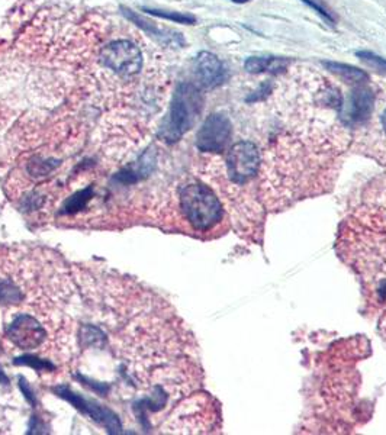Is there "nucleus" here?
I'll use <instances>...</instances> for the list:
<instances>
[{
  "label": "nucleus",
  "instance_id": "1",
  "mask_svg": "<svg viewBox=\"0 0 386 435\" xmlns=\"http://www.w3.org/2000/svg\"><path fill=\"white\" fill-rule=\"evenodd\" d=\"M179 208L191 230L208 234L222 223L223 208L216 195L208 186L191 183L179 191Z\"/></svg>",
  "mask_w": 386,
  "mask_h": 435
},
{
  "label": "nucleus",
  "instance_id": "2",
  "mask_svg": "<svg viewBox=\"0 0 386 435\" xmlns=\"http://www.w3.org/2000/svg\"><path fill=\"white\" fill-rule=\"evenodd\" d=\"M202 95L191 83H180L177 86L169 115L161 128V138L167 142H176L192 130L202 111Z\"/></svg>",
  "mask_w": 386,
  "mask_h": 435
},
{
  "label": "nucleus",
  "instance_id": "3",
  "mask_svg": "<svg viewBox=\"0 0 386 435\" xmlns=\"http://www.w3.org/2000/svg\"><path fill=\"white\" fill-rule=\"evenodd\" d=\"M260 151L250 141L234 144L227 154V176L237 186L247 184L259 174Z\"/></svg>",
  "mask_w": 386,
  "mask_h": 435
},
{
  "label": "nucleus",
  "instance_id": "4",
  "mask_svg": "<svg viewBox=\"0 0 386 435\" xmlns=\"http://www.w3.org/2000/svg\"><path fill=\"white\" fill-rule=\"evenodd\" d=\"M102 63L120 76H134L142 67L139 48L127 39L111 43L102 51Z\"/></svg>",
  "mask_w": 386,
  "mask_h": 435
},
{
  "label": "nucleus",
  "instance_id": "5",
  "mask_svg": "<svg viewBox=\"0 0 386 435\" xmlns=\"http://www.w3.org/2000/svg\"><path fill=\"white\" fill-rule=\"evenodd\" d=\"M233 135V125L228 116L222 113L209 115L196 137V147L203 153H221L226 150Z\"/></svg>",
  "mask_w": 386,
  "mask_h": 435
},
{
  "label": "nucleus",
  "instance_id": "6",
  "mask_svg": "<svg viewBox=\"0 0 386 435\" xmlns=\"http://www.w3.org/2000/svg\"><path fill=\"white\" fill-rule=\"evenodd\" d=\"M55 393L70 402L77 410H80L83 415L92 418L95 422L104 425L105 429L111 434H119L122 429L120 421L116 417V413L112 412L108 408H104L100 405H96L90 401H86L85 398H81L80 395H76L74 392H71L67 386H58L55 389Z\"/></svg>",
  "mask_w": 386,
  "mask_h": 435
},
{
  "label": "nucleus",
  "instance_id": "7",
  "mask_svg": "<svg viewBox=\"0 0 386 435\" xmlns=\"http://www.w3.org/2000/svg\"><path fill=\"white\" fill-rule=\"evenodd\" d=\"M8 336L16 347L22 350H34L46 341L47 331L34 315L19 314L11 322Z\"/></svg>",
  "mask_w": 386,
  "mask_h": 435
},
{
  "label": "nucleus",
  "instance_id": "8",
  "mask_svg": "<svg viewBox=\"0 0 386 435\" xmlns=\"http://www.w3.org/2000/svg\"><path fill=\"white\" fill-rule=\"evenodd\" d=\"M196 76L200 85L207 89H214L222 85L227 78V70L221 60L208 51H203L196 57Z\"/></svg>",
  "mask_w": 386,
  "mask_h": 435
},
{
  "label": "nucleus",
  "instance_id": "9",
  "mask_svg": "<svg viewBox=\"0 0 386 435\" xmlns=\"http://www.w3.org/2000/svg\"><path fill=\"white\" fill-rule=\"evenodd\" d=\"M375 108V93L366 86L356 88L350 95L349 102V119L353 123L368 120Z\"/></svg>",
  "mask_w": 386,
  "mask_h": 435
},
{
  "label": "nucleus",
  "instance_id": "10",
  "mask_svg": "<svg viewBox=\"0 0 386 435\" xmlns=\"http://www.w3.org/2000/svg\"><path fill=\"white\" fill-rule=\"evenodd\" d=\"M120 9H122V12H124V15L131 20L132 24H135L137 27H139L142 31H146L151 36H156L157 39L163 41V43H173V44H177V46L185 44V39H183V36L180 34L169 32V31H161L153 22H149V20H146L144 18H141L139 15L132 12L131 9H127V8H120Z\"/></svg>",
  "mask_w": 386,
  "mask_h": 435
},
{
  "label": "nucleus",
  "instance_id": "11",
  "mask_svg": "<svg viewBox=\"0 0 386 435\" xmlns=\"http://www.w3.org/2000/svg\"><path fill=\"white\" fill-rule=\"evenodd\" d=\"M289 64V60L287 58H276V57H250L244 63V69L251 74H259L264 71L279 73L284 70Z\"/></svg>",
  "mask_w": 386,
  "mask_h": 435
},
{
  "label": "nucleus",
  "instance_id": "12",
  "mask_svg": "<svg viewBox=\"0 0 386 435\" xmlns=\"http://www.w3.org/2000/svg\"><path fill=\"white\" fill-rule=\"evenodd\" d=\"M322 66L347 83H361L369 80L368 73L349 64L336 63V61H322Z\"/></svg>",
  "mask_w": 386,
  "mask_h": 435
},
{
  "label": "nucleus",
  "instance_id": "13",
  "mask_svg": "<svg viewBox=\"0 0 386 435\" xmlns=\"http://www.w3.org/2000/svg\"><path fill=\"white\" fill-rule=\"evenodd\" d=\"M92 196H93V189L90 188V186L86 189L78 191L77 193H74L71 198H69L66 200L63 209H61V214L63 215H74L80 211H83L89 205V202L92 200Z\"/></svg>",
  "mask_w": 386,
  "mask_h": 435
},
{
  "label": "nucleus",
  "instance_id": "14",
  "mask_svg": "<svg viewBox=\"0 0 386 435\" xmlns=\"http://www.w3.org/2000/svg\"><path fill=\"white\" fill-rule=\"evenodd\" d=\"M142 11L147 12L151 16L167 19V20H172V22H176V24H183V25L196 24V18L193 15H189V13L173 12V11H158V9H149V8H142Z\"/></svg>",
  "mask_w": 386,
  "mask_h": 435
},
{
  "label": "nucleus",
  "instance_id": "15",
  "mask_svg": "<svg viewBox=\"0 0 386 435\" xmlns=\"http://www.w3.org/2000/svg\"><path fill=\"white\" fill-rule=\"evenodd\" d=\"M356 55L363 61L364 64H368L369 67H372L378 71L386 73V60L379 57L378 54H373L371 51H357Z\"/></svg>",
  "mask_w": 386,
  "mask_h": 435
},
{
  "label": "nucleus",
  "instance_id": "16",
  "mask_svg": "<svg viewBox=\"0 0 386 435\" xmlns=\"http://www.w3.org/2000/svg\"><path fill=\"white\" fill-rule=\"evenodd\" d=\"M302 2H303V4H307V5H308L311 9H314L317 13H319L321 18L327 20V22L336 24V19L333 18L331 12H330L327 8H325V5L321 2V0H302Z\"/></svg>",
  "mask_w": 386,
  "mask_h": 435
},
{
  "label": "nucleus",
  "instance_id": "17",
  "mask_svg": "<svg viewBox=\"0 0 386 435\" xmlns=\"http://www.w3.org/2000/svg\"><path fill=\"white\" fill-rule=\"evenodd\" d=\"M272 92V85L270 81H263L261 85L253 92L250 93L249 97H246V102L249 103H254V102H260V100H264L266 99Z\"/></svg>",
  "mask_w": 386,
  "mask_h": 435
},
{
  "label": "nucleus",
  "instance_id": "18",
  "mask_svg": "<svg viewBox=\"0 0 386 435\" xmlns=\"http://www.w3.org/2000/svg\"><path fill=\"white\" fill-rule=\"evenodd\" d=\"M376 294H378V299L380 302H386V280L380 283V286L376 290Z\"/></svg>",
  "mask_w": 386,
  "mask_h": 435
},
{
  "label": "nucleus",
  "instance_id": "19",
  "mask_svg": "<svg viewBox=\"0 0 386 435\" xmlns=\"http://www.w3.org/2000/svg\"><path fill=\"white\" fill-rule=\"evenodd\" d=\"M380 122H382V128H383V131H385V134H386V109H385V112L382 113Z\"/></svg>",
  "mask_w": 386,
  "mask_h": 435
},
{
  "label": "nucleus",
  "instance_id": "20",
  "mask_svg": "<svg viewBox=\"0 0 386 435\" xmlns=\"http://www.w3.org/2000/svg\"><path fill=\"white\" fill-rule=\"evenodd\" d=\"M233 2H235V4H246V2H249V0H233Z\"/></svg>",
  "mask_w": 386,
  "mask_h": 435
}]
</instances>
